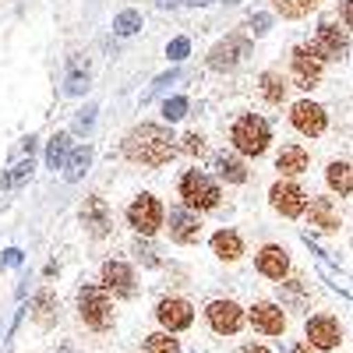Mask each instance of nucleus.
<instances>
[{
    "label": "nucleus",
    "instance_id": "36",
    "mask_svg": "<svg viewBox=\"0 0 353 353\" xmlns=\"http://www.w3.org/2000/svg\"><path fill=\"white\" fill-rule=\"evenodd\" d=\"M92 121H96V106H88L78 121H74V131H88V128H92Z\"/></svg>",
    "mask_w": 353,
    "mask_h": 353
},
{
    "label": "nucleus",
    "instance_id": "40",
    "mask_svg": "<svg viewBox=\"0 0 353 353\" xmlns=\"http://www.w3.org/2000/svg\"><path fill=\"white\" fill-rule=\"evenodd\" d=\"M350 25V0H343V28Z\"/></svg>",
    "mask_w": 353,
    "mask_h": 353
},
{
    "label": "nucleus",
    "instance_id": "15",
    "mask_svg": "<svg viewBox=\"0 0 353 353\" xmlns=\"http://www.w3.org/2000/svg\"><path fill=\"white\" fill-rule=\"evenodd\" d=\"M290 121H293V128H297L301 134H307V138H318L321 131H325V110H321L318 103H297L293 106V113H290Z\"/></svg>",
    "mask_w": 353,
    "mask_h": 353
},
{
    "label": "nucleus",
    "instance_id": "14",
    "mask_svg": "<svg viewBox=\"0 0 353 353\" xmlns=\"http://www.w3.org/2000/svg\"><path fill=\"white\" fill-rule=\"evenodd\" d=\"M156 318H159V325H163L166 332H181V329H188L191 321H194V311H191V304H188V301L170 297V301H159Z\"/></svg>",
    "mask_w": 353,
    "mask_h": 353
},
{
    "label": "nucleus",
    "instance_id": "38",
    "mask_svg": "<svg viewBox=\"0 0 353 353\" xmlns=\"http://www.w3.org/2000/svg\"><path fill=\"white\" fill-rule=\"evenodd\" d=\"M248 25H251V32H254V36H261V32H269V14H254V18H251Z\"/></svg>",
    "mask_w": 353,
    "mask_h": 353
},
{
    "label": "nucleus",
    "instance_id": "33",
    "mask_svg": "<svg viewBox=\"0 0 353 353\" xmlns=\"http://www.w3.org/2000/svg\"><path fill=\"white\" fill-rule=\"evenodd\" d=\"M141 28V14L138 11H121L117 14V21H113V32L117 36H134Z\"/></svg>",
    "mask_w": 353,
    "mask_h": 353
},
{
    "label": "nucleus",
    "instance_id": "21",
    "mask_svg": "<svg viewBox=\"0 0 353 353\" xmlns=\"http://www.w3.org/2000/svg\"><path fill=\"white\" fill-rule=\"evenodd\" d=\"M276 170L283 176H297L307 170V152H304V145H283L279 156H276Z\"/></svg>",
    "mask_w": 353,
    "mask_h": 353
},
{
    "label": "nucleus",
    "instance_id": "37",
    "mask_svg": "<svg viewBox=\"0 0 353 353\" xmlns=\"http://www.w3.org/2000/svg\"><path fill=\"white\" fill-rule=\"evenodd\" d=\"M188 50H191V43H188V39H173V43H170V61H181V57H184Z\"/></svg>",
    "mask_w": 353,
    "mask_h": 353
},
{
    "label": "nucleus",
    "instance_id": "1",
    "mask_svg": "<svg viewBox=\"0 0 353 353\" xmlns=\"http://www.w3.org/2000/svg\"><path fill=\"white\" fill-rule=\"evenodd\" d=\"M124 156L141 166H166L173 159V134L159 124H141L124 138Z\"/></svg>",
    "mask_w": 353,
    "mask_h": 353
},
{
    "label": "nucleus",
    "instance_id": "39",
    "mask_svg": "<svg viewBox=\"0 0 353 353\" xmlns=\"http://www.w3.org/2000/svg\"><path fill=\"white\" fill-rule=\"evenodd\" d=\"M18 261H21V251H8L4 254V265H18Z\"/></svg>",
    "mask_w": 353,
    "mask_h": 353
},
{
    "label": "nucleus",
    "instance_id": "22",
    "mask_svg": "<svg viewBox=\"0 0 353 353\" xmlns=\"http://www.w3.org/2000/svg\"><path fill=\"white\" fill-rule=\"evenodd\" d=\"M212 251H216L223 261H237L241 251H244V244H241V237H237L233 230H219L216 237H212Z\"/></svg>",
    "mask_w": 353,
    "mask_h": 353
},
{
    "label": "nucleus",
    "instance_id": "11",
    "mask_svg": "<svg viewBox=\"0 0 353 353\" xmlns=\"http://www.w3.org/2000/svg\"><path fill=\"white\" fill-rule=\"evenodd\" d=\"M269 198H272V209L276 212H283V216H301L304 209H307V194H304V188H297V184H290V181H279L272 191H269Z\"/></svg>",
    "mask_w": 353,
    "mask_h": 353
},
{
    "label": "nucleus",
    "instance_id": "28",
    "mask_svg": "<svg viewBox=\"0 0 353 353\" xmlns=\"http://www.w3.org/2000/svg\"><path fill=\"white\" fill-rule=\"evenodd\" d=\"M329 184H332V191H339L343 198H350V191H353L350 163H332V166H329Z\"/></svg>",
    "mask_w": 353,
    "mask_h": 353
},
{
    "label": "nucleus",
    "instance_id": "24",
    "mask_svg": "<svg viewBox=\"0 0 353 353\" xmlns=\"http://www.w3.org/2000/svg\"><path fill=\"white\" fill-rule=\"evenodd\" d=\"M32 321L36 325H43V329H50L53 321H57V297L50 290H43L39 297H36V304H32Z\"/></svg>",
    "mask_w": 353,
    "mask_h": 353
},
{
    "label": "nucleus",
    "instance_id": "44",
    "mask_svg": "<svg viewBox=\"0 0 353 353\" xmlns=\"http://www.w3.org/2000/svg\"><path fill=\"white\" fill-rule=\"evenodd\" d=\"M293 353H314L311 346H293Z\"/></svg>",
    "mask_w": 353,
    "mask_h": 353
},
{
    "label": "nucleus",
    "instance_id": "3",
    "mask_svg": "<svg viewBox=\"0 0 353 353\" xmlns=\"http://www.w3.org/2000/svg\"><path fill=\"white\" fill-rule=\"evenodd\" d=\"M230 138H233V145H237V152L261 156L265 149H269V141H272V131H269V124H265L261 117L244 113V117H237V124H233Z\"/></svg>",
    "mask_w": 353,
    "mask_h": 353
},
{
    "label": "nucleus",
    "instance_id": "19",
    "mask_svg": "<svg viewBox=\"0 0 353 353\" xmlns=\"http://www.w3.org/2000/svg\"><path fill=\"white\" fill-rule=\"evenodd\" d=\"M258 272H261V276H269V279H283V276L290 272V258H286V251L276 248V244L261 248V251H258Z\"/></svg>",
    "mask_w": 353,
    "mask_h": 353
},
{
    "label": "nucleus",
    "instance_id": "29",
    "mask_svg": "<svg viewBox=\"0 0 353 353\" xmlns=\"http://www.w3.org/2000/svg\"><path fill=\"white\" fill-rule=\"evenodd\" d=\"M261 96L279 106V103L286 99V81H283L279 74H272V71H269V74H261Z\"/></svg>",
    "mask_w": 353,
    "mask_h": 353
},
{
    "label": "nucleus",
    "instance_id": "20",
    "mask_svg": "<svg viewBox=\"0 0 353 353\" xmlns=\"http://www.w3.org/2000/svg\"><path fill=\"white\" fill-rule=\"evenodd\" d=\"M307 216H311V226H318V230H339L343 226V216H339L332 198H314Z\"/></svg>",
    "mask_w": 353,
    "mask_h": 353
},
{
    "label": "nucleus",
    "instance_id": "5",
    "mask_svg": "<svg viewBox=\"0 0 353 353\" xmlns=\"http://www.w3.org/2000/svg\"><path fill=\"white\" fill-rule=\"evenodd\" d=\"M128 223L141 233V237H152V233L163 226V205L152 194H138L128 209Z\"/></svg>",
    "mask_w": 353,
    "mask_h": 353
},
{
    "label": "nucleus",
    "instance_id": "35",
    "mask_svg": "<svg viewBox=\"0 0 353 353\" xmlns=\"http://www.w3.org/2000/svg\"><path fill=\"white\" fill-rule=\"evenodd\" d=\"M181 141H184L181 149H184L188 156H205V138H201V134H194V131H191V134H184Z\"/></svg>",
    "mask_w": 353,
    "mask_h": 353
},
{
    "label": "nucleus",
    "instance_id": "16",
    "mask_svg": "<svg viewBox=\"0 0 353 353\" xmlns=\"http://www.w3.org/2000/svg\"><path fill=\"white\" fill-rule=\"evenodd\" d=\"M103 283H106V290L113 293V297H131L134 293V272H131V265H124V261H106L103 265Z\"/></svg>",
    "mask_w": 353,
    "mask_h": 353
},
{
    "label": "nucleus",
    "instance_id": "9",
    "mask_svg": "<svg viewBox=\"0 0 353 353\" xmlns=\"http://www.w3.org/2000/svg\"><path fill=\"white\" fill-rule=\"evenodd\" d=\"M311 46L318 50L321 61H329V57H336V61H339V57L350 53V32H346V28H339L336 21H321L318 25V39Z\"/></svg>",
    "mask_w": 353,
    "mask_h": 353
},
{
    "label": "nucleus",
    "instance_id": "42",
    "mask_svg": "<svg viewBox=\"0 0 353 353\" xmlns=\"http://www.w3.org/2000/svg\"><path fill=\"white\" fill-rule=\"evenodd\" d=\"M181 4H191V8H201V4H212V0H181Z\"/></svg>",
    "mask_w": 353,
    "mask_h": 353
},
{
    "label": "nucleus",
    "instance_id": "4",
    "mask_svg": "<svg viewBox=\"0 0 353 353\" xmlns=\"http://www.w3.org/2000/svg\"><path fill=\"white\" fill-rule=\"evenodd\" d=\"M78 314L88 329L96 332H106L113 325V307H110V297L103 286H81L78 290Z\"/></svg>",
    "mask_w": 353,
    "mask_h": 353
},
{
    "label": "nucleus",
    "instance_id": "17",
    "mask_svg": "<svg viewBox=\"0 0 353 353\" xmlns=\"http://www.w3.org/2000/svg\"><path fill=\"white\" fill-rule=\"evenodd\" d=\"M251 325L265 336H283L286 332V314L276 304H254L251 307Z\"/></svg>",
    "mask_w": 353,
    "mask_h": 353
},
{
    "label": "nucleus",
    "instance_id": "12",
    "mask_svg": "<svg viewBox=\"0 0 353 353\" xmlns=\"http://www.w3.org/2000/svg\"><path fill=\"white\" fill-rule=\"evenodd\" d=\"M205 314H209V325H212L219 336H233V332L244 325V311L233 304V301H212Z\"/></svg>",
    "mask_w": 353,
    "mask_h": 353
},
{
    "label": "nucleus",
    "instance_id": "13",
    "mask_svg": "<svg viewBox=\"0 0 353 353\" xmlns=\"http://www.w3.org/2000/svg\"><path fill=\"white\" fill-rule=\"evenodd\" d=\"M81 223H85V230L92 233V237H106L110 226H113V212H110V205H106L99 194L85 198V205H81Z\"/></svg>",
    "mask_w": 353,
    "mask_h": 353
},
{
    "label": "nucleus",
    "instance_id": "34",
    "mask_svg": "<svg viewBox=\"0 0 353 353\" xmlns=\"http://www.w3.org/2000/svg\"><path fill=\"white\" fill-rule=\"evenodd\" d=\"M184 113H188V99H184V96L166 99V106H163V117H166V121H181Z\"/></svg>",
    "mask_w": 353,
    "mask_h": 353
},
{
    "label": "nucleus",
    "instance_id": "30",
    "mask_svg": "<svg viewBox=\"0 0 353 353\" xmlns=\"http://www.w3.org/2000/svg\"><path fill=\"white\" fill-rule=\"evenodd\" d=\"M272 4L283 18H304L311 8H318V0H272Z\"/></svg>",
    "mask_w": 353,
    "mask_h": 353
},
{
    "label": "nucleus",
    "instance_id": "10",
    "mask_svg": "<svg viewBox=\"0 0 353 353\" xmlns=\"http://www.w3.org/2000/svg\"><path fill=\"white\" fill-rule=\"evenodd\" d=\"M321 71H325V61L318 57L314 46H297L293 50V78H297L301 88H314L321 81Z\"/></svg>",
    "mask_w": 353,
    "mask_h": 353
},
{
    "label": "nucleus",
    "instance_id": "2",
    "mask_svg": "<svg viewBox=\"0 0 353 353\" xmlns=\"http://www.w3.org/2000/svg\"><path fill=\"white\" fill-rule=\"evenodd\" d=\"M181 198L188 205V212H209V209H216V205H219L223 194H219L212 176H205L198 170H188L181 176Z\"/></svg>",
    "mask_w": 353,
    "mask_h": 353
},
{
    "label": "nucleus",
    "instance_id": "41",
    "mask_svg": "<svg viewBox=\"0 0 353 353\" xmlns=\"http://www.w3.org/2000/svg\"><path fill=\"white\" fill-rule=\"evenodd\" d=\"M241 353H269V350H265V346H254V343H251V346H244Z\"/></svg>",
    "mask_w": 353,
    "mask_h": 353
},
{
    "label": "nucleus",
    "instance_id": "45",
    "mask_svg": "<svg viewBox=\"0 0 353 353\" xmlns=\"http://www.w3.org/2000/svg\"><path fill=\"white\" fill-rule=\"evenodd\" d=\"M57 353H71V350H68V346H64V350H57Z\"/></svg>",
    "mask_w": 353,
    "mask_h": 353
},
{
    "label": "nucleus",
    "instance_id": "27",
    "mask_svg": "<svg viewBox=\"0 0 353 353\" xmlns=\"http://www.w3.org/2000/svg\"><path fill=\"white\" fill-rule=\"evenodd\" d=\"M88 163H92V149H88V145H81V149H74V152L68 156V163H64V176H68V181H78V176L88 170Z\"/></svg>",
    "mask_w": 353,
    "mask_h": 353
},
{
    "label": "nucleus",
    "instance_id": "43",
    "mask_svg": "<svg viewBox=\"0 0 353 353\" xmlns=\"http://www.w3.org/2000/svg\"><path fill=\"white\" fill-rule=\"evenodd\" d=\"M159 8H173V4H181V0H156Z\"/></svg>",
    "mask_w": 353,
    "mask_h": 353
},
{
    "label": "nucleus",
    "instance_id": "32",
    "mask_svg": "<svg viewBox=\"0 0 353 353\" xmlns=\"http://www.w3.org/2000/svg\"><path fill=\"white\" fill-rule=\"evenodd\" d=\"M279 293H283V304H293V307H304L307 304V293H304V283L301 279L279 283Z\"/></svg>",
    "mask_w": 353,
    "mask_h": 353
},
{
    "label": "nucleus",
    "instance_id": "18",
    "mask_svg": "<svg viewBox=\"0 0 353 353\" xmlns=\"http://www.w3.org/2000/svg\"><path fill=\"white\" fill-rule=\"evenodd\" d=\"M170 237H173L176 244H194V241L201 237L198 216L188 212V209H173V212H170Z\"/></svg>",
    "mask_w": 353,
    "mask_h": 353
},
{
    "label": "nucleus",
    "instance_id": "26",
    "mask_svg": "<svg viewBox=\"0 0 353 353\" xmlns=\"http://www.w3.org/2000/svg\"><path fill=\"white\" fill-rule=\"evenodd\" d=\"M68 156H71V138H68V134H57V138L50 141V149H46V166H50V170H64Z\"/></svg>",
    "mask_w": 353,
    "mask_h": 353
},
{
    "label": "nucleus",
    "instance_id": "7",
    "mask_svg": "<svg viewBox=\"0 0 353 353\" xmlns=\"http://www.w3.org/2000/svg\"><path fill=\"white\" fill-rule=\"evenodd\" d=\"M307 346L311 350H336L343 343V325L332 314H314L307 318Z\"/></svg>",
    "mask_w": 353,
    "mask_h": 353
},
{
    "label": "nucleus",
    "instance_id": "6",
    "mask_svg": "<svg viewBox=\"0 0 353 353\" xmlns=\"http://www.w3.org/2000/svg\"><path fill=\"white\" fill-rule=\"evenodd\" d=\"M32 156H36V138H25L18 145L14 159H11V170L4 173V181H0V205H4V194L8 191H18L28 181V173H32Z\"/></svg>",
    "mask_w": 353,
    "mask_h": 353
},
{
    "label": "nucleus",
    "instance_id": "25",
    "mask_svg": "<svg viewBox=\"0 0 353 353\" xmlns=\"http://www.w3.org/2000/svg\"><path fill=\"white\" fill-rule=\"evenodd\" d=\"M216 170H219V176L223 181H230V184H244L248 181V170H244V163L237 159V156H216Z\"/></svg>",
    "mask_w": 353,
    "mask_h": 353
},
{
    "label": "nucleus",
    "instance_id": "8",
    "mask_svg": "<svg viewBox=\"0 0 353 353\" xmlns=\"http://www.w3.org/2000/svg\"><path fill=\"white\" fill-rule=\"evenodd\" d=\"M248 53H251V43H248L244 36H226L223 43L212 46V53H209V68H212V71H233Z\"/></svg>",
    "mask_w": 353,
    "mask_h": 353
},
{
    "label": "nucleus",
    "instance_id": "23",
    "mask_svg": "<svg viewBox=\"0 0 353 353\" xmlns=\"http://www.w3.org/2000/svg\"><path fill=\"white\" fill-rule=\"evenodd\" d=\"M85 88H88V61L74 53L68 61V96H81Z\"/></svg>",
    "mask_w": 353,
    "mask_h": 353
},
{
    "label": "nucleus",
    "instance_id": "31",
    "mask_svg": "<svg viewBox=\"0 0 353 353\" xmlns=\"http://www.w3.org/2000/svg\"><path fill=\"white\" fill-rule=\"evenodd\" d=\"M145 353H181V343H176L170 332H152L145 339Z\"/></svg>",
    "mask_w": 353,
    "mask_h": 353
}]
</instances>
